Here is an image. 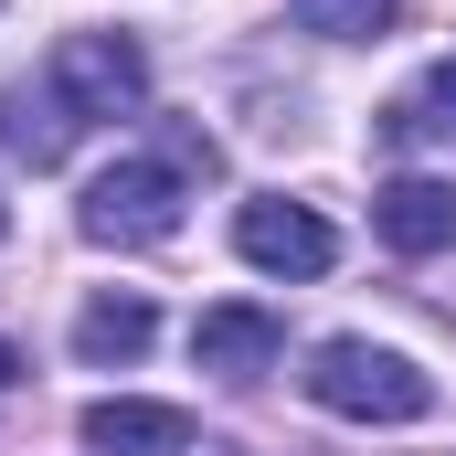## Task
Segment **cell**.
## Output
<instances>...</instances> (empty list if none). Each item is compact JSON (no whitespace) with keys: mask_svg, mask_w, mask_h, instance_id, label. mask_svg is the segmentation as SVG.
<instances>
[{"mask_svg":"<svg viewBox=\"0 0 456 456\" xmlns=\"http://www.w3.org/2000/svg\"><path fill=\"white\" fill-rule=\"evenodd\" d=\"M191 181H213V138H202V127H170L159 159H117V170L86 181L75 224H86V244H117V255L170 244V233H181V202H191Z\"/></svg>","mask_w":456,"mask_h":456,"instance_id":"obj_1","label":"cell"},{"mask_svg":"<svg viewBox=\"0 0 456 456\" xmlns=\"http://www.w3.org/2000/svg\"><path fill=\"white\" fill-rule=\"evenodd\" d=\"M308 403L350 414V425H414V414H436V371H414L382 340H319L308 350Z\"/></svg>","mask_w":456,"mask_h":456,"instance_id":"obj_2","label":"cell"},{"mask_svg":"<svg viewBox=\"0 0 456 456\" xmlns=\"http://www.w3.org/2000/svg\"><path fill=\"white\" fill-rule=\"evenodd\" d=\"M43 75H53V96L86 117V127H96V117L149 107V53H138V32H64Z\"/></svg>","mask_w":456,"mask_h":456,"instance_id":"obj_3","label":"cell"},{"mask_svg":"<svg viewBox=\"0 0 456 456\" xmlns=\"http://www.w3.org/2000/svg\"><path fill=\"white\" fill-rule=\"evenodd\" d=\"M233 255H244L255 276H330V265H340V233L319 224L308 202L265 191V202H244V213H233Z\"/></svg>","mask_w":456,"mask_h":456,"instance_id":"obj_4","label":"cell"},{"mask_svg":"<svg viewBox=\"0 0 456 456\" xmlns=\"http://www.w3.org/2000/svg\"><path fill=\"white\" fill-rule=\"evenodd\" d=\"M86 446H96V456H191V446H202V425H191L181 403L107 393V403H86Z\"/></svg>","mask_w":456,"mask_h":456,"instance_id":"obj_5","label":"cell"},{"mask_svg":"<svg viewBox=\"0 0 456 456\" xmlns=\"http://www.w3.org/2000/svg\"><path fill=\"white\" fill-rule=\"evenodd\" d=\"M371 233L393 255H456V181H425V170L382 181L371 191Z\"/></svg>","mask_w":456,"mask_h":456,"instance_id":"obj_6","label":"cell"},{"mask_svg":"<svg viewBox=\"0 0 456 456\" xmlns=\"http://www.w3.org/2000/svg\"><path fill=\"white\" fill-rule=\"evenodd\" d=\"M191 361H202L213 382H265V371L287 361V330L233 297V308H202V319H191Z\"/></svg>","mask_w":456,"mask_h":456,"instance_id":"obj_7","label":"cell"},{"mask_svg":"<svg viewBox=\"0 0 456 456\" xmlns=\"http://www.w3.org/2000/svg\"><path fill=\"white\" fill-rule=\"evenodd\" d=\"M75 138H86V117L53 96V75L0 86V149H11L21 170H64V159H75Z\"/></svg>","mask_w":456,"mask_h":456,"instance_id":"obj_8","label":"cell"},{"mask_svg":"<svg viewBox=\"0 0 456 456\" xmlns=\"http://www.w3.org/2000/svg\"><path fill=\"white\" fill-rule=\"evenodd\" d=\"M159 340V319H149V297H86L75 308V361H138V350Z\"/></svg>","mask_w":456,"mask_h":456,"instance_id":"obj_9","label":"cell"},{"mask_svg":"<svg viewBox=\"0 0 456 456\" xmlns=\"http://www.w3.org/2000/svg\"><path fill=\"white\" fill-rule=\"evenodd\" d=\"M297 32H319V43H393L403 0H297Z\"/></svg>","mask_w":456,"mask_h":456,"instance_id":"obj_10","label":"cell"},{"mask_svg":"<svg viewBox=\"0 0 456 456\" xmlns=\"http://www.w3.org/2000/svg\"><path fill=\"white\" fill-rule=\"evenodd\" d=\"M382 138H393V149H414V138H456V53L425 75V96H403V107L382 117Z\"/></svg>","mask_w":456,"mask_h":456,"instance_id":"obj_11","label":"cell"},{"mask_svg":"<svg viewBox=\"0 0 456 456\" xmlns=\"http://www.w3.org/2000/svg\"><path fill=\"white\" fill-rule=\"evenodd\" d=\"M11 382H21V350H11V340H0V393H11Z\"/></svg>","mask_w":456,"mask_h":456,"instance_id":"obj_12","label":"cell"},{"mask_svg":"<svg viewBox=\"0 0 456 456\" xmlns=\"http://www.w3.org/2000/svg\"><path fill=\"white\" fill-rule=\"evenodd\" d=\"M0 233H11V202H0Z\"/></svg>","mask_w":456,"mask_h":456,"instance_id":"obj_13","label":"cell"}]
</instances>
